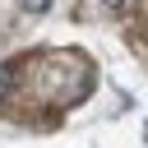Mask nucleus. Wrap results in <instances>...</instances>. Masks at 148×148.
Instances as JSON below:
<instances>
[{
	"label": "nucleus",
	"mask_w": 148,
	"mask_h": 148,
	"mask_svg": "<svg viewBox=\"0 0 148 148\" xmlns=\"http://www.w3.org/2000/svg\"><path fill=\"white\" fill-rule=\"evenodd\" d=\"M14 83H18V74H14V65H0V102L14 92Z\"/></svg>",
	"instance_id": "nucleus-1"
},
{
	"label": "nucleus",
	"mask_w": 148,
	"mask_h": 148,
	"mask_svg": "<svg viewBox=\"0 0 148 148\" xmlns=\"http://www.w3.org/2000/svg\"><path fill=\"white\" fill-rule=\"evenodd\" d=\"M23 9H28V14H46V9H51V0H23Z\"/></svg>",
	"instance_id": "nucleus-2"
}]
</instances>
